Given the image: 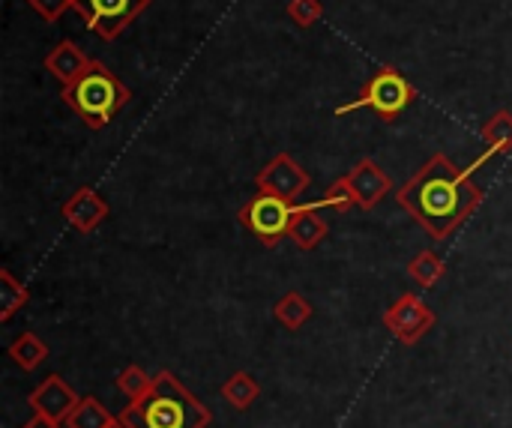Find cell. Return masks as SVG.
<instances>
[{"label": "cell", "mask_w": 512, "mask_h": 428, "mask_svg": "<svg viewBox=\"0 0 512 428\" xmlns=\"http://www.w3.org/2000/svg\"><path fill=\"white\" fill-rule=\"evenodd\" d=\"M471 177V168H456L450 156L435 153L396 192V201L432 234V240H447L483 204V189Z\"/></svg>", "instance_id": "1"}, {"label": "cell", "mask_w": 512, "mask_h": 428, "mask_svg": "<svg viewBox=\"0 0 512 428\" xmlns=\"http://www.w3.org/2000/svg\"><path fill=\"white\" fill-rule=\"evenodd\" d=\"M120 420L126 428H207L213 414L171 372H159L153 390L144 399L129 402Z\"/></svg>", "instance_id": "2"}, {"label": "cell", "mask_w": 512, "mask_h": 428, "mask_svg": "<svg viewBox=\"0 0 512 428\" xmlns=\"http://www.w3.org/2000/svg\"><path fill=\"white\" fill-rule=\"evenodd\" d=\"M60 96L90 129H105L132 102V90L102 60H93L78 81L60 90Z\"/></svg>", "instance_id": "3"}, {"label": "cell", "mask_w": 512, "mask_h": 428, "mask_svg": "<svg viewBox=\"0 0 512 428\" xmlns=\"http://www.w3.org/2000/svg\"><path fill=\"white\" fill-rule=\"evenodd\" d=\"M414 99H417L414 84H411L396 66H381V69L363 84V90H360L351 102H345V105L336 108V117L354 114L357 108H369V111H375L384 123H393L402 111L411 108Z\"/></svg>", "instance_id": "4"}, {"label": "cell", "mask_w": 512, "mask_h": 428, "mask_svg": "<svg viewBox=\"0 0 512 428\" xmlns=\"http://www.w3.org/2000/svg\"><path fill=\"white\" fill-rule=\"evenodd\" d=\"M297 213V204L285 201V198H276V195H267V192H258L240 213V225H246L267 249L279 246L282 237H288V228H291V219Z\"/></svg>", "instance_id": "5"}, {"label": "cell", "mask_w": 512, "mask_h": 428, "mask_svg": "<svg viewBox=\"0 0 512 428\" xmlns=\"http://www.w3.org/2000/svg\"><path fill=\"white\" fill-rule=\"evenodd\" d=\"M150 3L153 0H75L72 9L84 18L87 30L114 42L144 9H150Z\"/></svg>", "instance_id": "6"}, {"label": "cell", "mask_w": 512, "mask_h": 428, "mask_svg": "<svg viewBox=\"0 0 512 428\" xmlns=\"http://www.w3.org/2000/svg\"><path fill=\"white\" fill-rule=\"evenodd\" d=\"M309 171L291 156V153H276L258 174H255V186L258 192L285 198L291 204H297L306 192H309Z\"/></svg>", "instance_id": "7"}, {"label": "cell", "mask_w": 512, "mask_h": 428, "mask_svg": "<svg viewBox=\"0 0 512 428\" xmlns=\"http://www.w3.org/2000/svg\"><path fill=\"white\" fill-rule=\"evenodd\" d=\"M384 327H387L402 345H417V342L435 327V312H432L417 294H402V297L384 312Z\"/></svg>", "instance_id": "8"}, {"label": "cell", "mask_w": 512, "mask_h": 428, "mask_svg": "<svg viewBox=\"0 0 512 428\" xmlns=\"http://www.w3.org/2000/svg\"><path fill=\"white\" fill-rule=\"evenodd\" d=\"M345 183H348V189H351V195H354V201H357L360 210H375V207L384 201V195L393 192L390 174H387L375 159H369V156L360 159V162L345 174Z\"/></svg>", "instance_id": "9"}, {"label": "cell", "mask_w": 512, "mask_h": 428, "mask_svg": "<svg viewBox=\"0 0 512 428\" xmlns=\"http://www.w3.org/2000/svg\"><path fill=\"white\" fill-rule=\"evenodd\" d=\"M78 396H75V390L60 378V375H48L30 396H27V405L33 408V414H45V417H51V420H57V423H63L66 426V420H69V414L78 408Z\"/></svg>", "instance_id": "10"}, {"label": "cell", "mask_w": 512, "mask_h": 428, "mask_svg": "<svg viewBox=\"0 0 512 428\" xmlns=\"http://www.w3.org/2000/svg\"><path fill=\"white\" fill-rule=\"evenodd\" d=\"M63 219L78 231V234H93L105 219H108V201L96 192V189H90V186H81L66 204H63Z\"/></svg>", "instance_id": "11"}, {"label": "cell", "mask_w": 512, "mask_h": 428, "mask_svg": "<svg viewBox=\"0 0 512 428\" xmlns=\"http://www.w3.org/2000/svg\"><path fill=\"white\" fill-rule=\"evenodd\" d=\"M90 63H93V57H90L81 45H75L72 39L57 42V45L45 54V69L60 81V87L78 81Z\"/></svg>", "instance_id": "12"}, {"label": "cell", "mask_w": 512, "mask_h": 428, "mask_svg": "<svg viewBox=\"0 0 512 428\" xmlns=\"http://www.w3.org/2000/svg\"><path fill=\"white\" fill-rule=\"evenodd\" d=\"M327 234H330V225L321 216L318 204H297V213L288 228V237L294 240V246L303 252H312L327 240Z\"/></svg>", "instance_id": "13"}, {"label": "cell", "mask_w": 512, "mask_h": 428, "mask_svg": "<svg viewBox=\"0 0 512 428\" xmlns=\"http://www.w3.org/2000/svg\"><path fill=\"white\" fill-rule=\"evenodd\" d=\"M480 135H483V141L489 144V150L483 153V159H486V162H489L492 156H498V153H510L512 150V111H507V108L495 111V114H492V117L483 123Z\"/></svg>", "instance_id": "14"}, {"label": "cell", "mask_w": 512, "mask_h": 428, "mask_svg": "<svg viewBox=\"0 0 512 428\" xmlns=\"http://www.w3.org/2000/svg\"><path fill=\"white\" fill-rule=\"evenodd\" d=\"M273 318L279 327L297 333L309 318H312V303L300 294V291H288L276 306H273Z\"/></svg>", "instance_id": "15"}, {"label": "cell", "mask_w": 512, "mask_h": 428, "mask_svg": "<svg viewBox=\"0 0 512 428\" xmlns=\"http://www.w3.org/2000/svg\"><path fill=\"white\" fill-rule=\"evenodd\" d=\"M6 351L15 360V366L24 369V372H36L48 360V345L36 333H21Z\"/></svg>", "instance_id": "16"}, {"label": "cell", "mask_w": 512, "mask_h": 428, "mask_svg": "<svg viewBox=\"0 0 512 428\" xmlns=\"http://www.w3.org/2000/svg\"><path fill=\"white\" fill-rule=\"evenodd\" d=\"M27 300H30L27 285L18 282V279L12 276V270L3 267V270H0V321L9 324V321L18 315V309L27 306Z\"/></svg>", "instance_id": "17"}, {"label": "cell", "mask_w": 512, "mask_h": 428, "mask_svg": "<svg viewBox=\"0 0 512 428\" xmlns=\"http://www.w3.org/2000/svg\"><path fill=\"white\" fill-rule=\"evenodd\" d=\"M222 396H225V402H228L234 411H249L252 402L261 396V387H258V381H255L249 372H234V375L222 384Z\"/></svg>", "instance_id": "18"}, {"label": "cell", "mask_w": 512, "mask_h": 428, "mask_svg": "<svg viewBox=\"0 0 512 428\" xmlns=\"http://www.w3.org/2000/svg\"><path fill=\"white\" fill-rule=\"evenodd\" d=\"M408 276L420 285V288H435L444 276H447V264L441 261V255H435L432 249L420 252L411 264H408Z\"/></svg>", "instance_id": "19"}, {"label": "cell", "mask_w": 512, "mask_h": 428, "mask_svg": "<svg viewBox=\"0 0 512 428\" xmlns=\"http://www.w3.org/2000/svg\"><path fill=\"white\" fill-rule=\"evenodd\" d=\"M114 420H117V417H111L93 396H87V399H81L78 408L69 414L66 428H108Z\"/></svg>", "instance_id": "20"}, {"label": "cell", "mask_w": 512, "mask_h": 428, "mask_svg": "<svg viewBox=\"0 0 512 428\" xmlns=\"http://www.w3.org/2000/svg\"><path fill=\"white\" fill-rule=\"evenodd\" d=\"M117 390H120L129 402H138V399H144V396L153 390V378H150L141 366H126V369L117 375Z\"/></svg>", "instance_id": "21"}, {"label": "cell", "mask_w": 512, "mask_h": 428, "mask_svg": "<svg viewBox=\"0 0 512 428\" xmlns=\"http://www.w3.org/2000/svg\"><path fill=\"white\" fill-rule=\"evenodd\" d=\"M315 204H318V210L330 207V210H336V213H348L351 207H357V201H354V195H351L345 177H339L333 186H327V192H324Z\"/></svg>", "instance_id": "22"}, {"label": "cell", "mask_w": 512, "mask_h": 428, "mask_svg": "<svg viewBox=\"0 0 512 428\" xmlns=\"http://www.w3.org/2000/svg\"><path fill=\"white\" fill-rule=\"evenodd\" d=\"M288 18L297 27H315L324 18V3L321 0H288Z\"/></svg>", "instance_id": "23"}, {"label": "cell", "mask_w": 512, "mask_h": 428, "mask_svg": "<svg viewBox=\"0 0 512 428\" xmlns=\"http://www.w3.org/2000/svg\"><path fill=\"white\" fill-rule=\"evenodd\" d=\"M24 3H27L39 18H45L48 24L60 21V18H63V12L75 6V0H24Z\"/></svg>", "instance_id": "24"}, {"label": "cell", "mask_w": 512, "mask_h": 428, "mask_svg": "<svg viewBox=\"0 0 512 428\" xmlns=\"http://www.w3.org/2000/svg\"><path fill=\"white\" fill-rule=\"evenodd\" d=\"M21 428H63V423H57V420H51L45 414H33Z\"/></svg>", "instance_id": "25"}, {"label": "cell", "mask_w": 512, "mask_h": 428, "mask_svg": "<svg viewBox=\"0 0 512 428\" xmlns=\"http://www.w3.org/2000/svg\"><path fill=\"white\" fill-rule=\"evenodd\" d=\"M108 428H126V423H123V420L117 417V420H114V423H111V426H108Z\"/></svg>", "instance_id": "26"}]
</instances>
